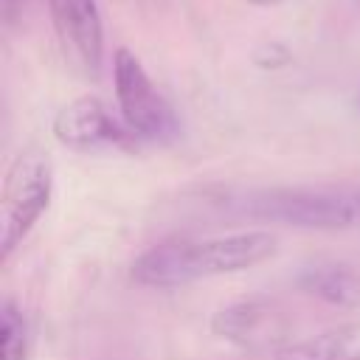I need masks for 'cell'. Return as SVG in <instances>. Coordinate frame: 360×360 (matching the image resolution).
I'll return each instance as SVG.
<instances>
[{
	"label": "cell",
	"mask_w": 360,
	"mask_h": 360,
	"mask_svg": "<svg viewBox=\"0 0 360 360\" xmlns=\"http://www.w3.org/2000/svg\"><path fill=\"white\" fill-rule=\"evenodd\" d=\"M357 8H360V0H357Z\"/></svg>",
	"instance_id": "obj_15"
},
{
	"label": "cell",
	"mask_w": 360,
	"mask_h": 360,
	"mask_svg": "<svg viewBox=\"0 0 360 360\" xmlns=\"http://www.w3.org/2000/svg\"><path fill=\"white\" fill-rule=\"evenodd\" d=\"M53 194V166L45 152L25 149L14 158L3 180L0 197V259L8 262L11 253L28 239L39 217L48 211Z\"/></svg>",
	"instance_id": "obj_3"
},
{
	"label": "cell",
	"mask_w": 360,
	"mask_h": 360,
	"mask_svg": "<svg viewBox=\"0 0 360 360\" xmlns=\"http://www.w3.org/2000/svg\"><path fill=\"white\" fill-rule=\"evenodd\" d=\"M231 205L253 219L295 228H349L360 222V188H256Z\"/></svg>",
	"instance_id": "obj_2"
},
{
	"label": "cell",
	"mask_w": 360,
	"mask_h": 360,
	"mask_svg": "<svg viewBox=\"0 0 360 360\" xmlns=\"http://www.w3.org/2000/svg\"><path fill=\"white\" fill-rule=\"evenodd\" d=\"M250 6H256V8H273V6H278V3H284V0H248Z\"/></svg>",
	"instance_id": "obj_12"
},
{
	"label": "cell",
	"mask_w": 360,
	"mask_h": 360,
	"mask_svg": "<svg viewBox=\"0 0 360 360\" xmlns=\"http://www.w3.org/2000/svg\"><path fill=\"white\" fill-rule=\"evenodd\" d=\"M278 239L270 231H242L211 239L160 242L132 262V278L143 287L174 290L194 281L250 270L276 253Z\"/></svg>",
	"instance_id": "obj_1"
},
{
	"label": "cell",
	"mask_w": 360,
	"mask_h": 360,
	"mask_svg": "<svg viewBox=\"0 0 360 360\" xmlns=\"http://www.w3.org/2000/svg\"><path fill=\"white\" fill-rule=\"evenodd\" d=\"M298 287L332 307H357L360 304V270L343 262H315L298 276Z\"/></svg>",
	"instance_id": "obj_8"
},
{
	"label": "cell",
	"mask_w": 360,
	"mask_h": 360,
	"mask_svg": "<svg viewBox=\"0 0 360 360\" xmlns=\"http://www.w3.org/2000/svg\"><path fill=\"white\" fill-rule=\"evenodd\" d=\"M360 354V326H335L329 332L290 340L273 360H352Z\"/></svg>",
	"instance_id": "obj_9"
},
{
	"label": "cell",
	"mask_w": 360,
	"mask_h": 360,
	"mask_svg": "<svg viewBox=\"0 0 360 360\" xmlns=\"http://www.w3.org/2000/svg\"><path fill=\"white\" fill-rule=\"evenodd\" d=\"M3 3H6V8H11V6H14V0H3Z\"/></svg>",
	"instance_id": "obj_13"
},
{
	"label": "cell",
	"mask_w": 360,
	"mask_h": 360,
	"mask_svg": "<svg viewBox=\"0 0 360 360\" xmlns=\"http://www.w3.org/2000/svg\"><path fill=\"white\" fill-rule=\"evenodd\" d=\"M290 59V51L278 42H270V45H262L256 53H253V62L262 65V68H278Z\"/></svg>",
	"instance_id": "obj_11"
},
{
	"label": "cell",
	"mask_w": 360,
	"mask_h": 360,
	"mask_svg": "<svg viewBox=\"0 0 360 360\" xmlns=\"http://www.w3.org/2000/svg\"><path fill=\"white\" fill-rule=\"evenodd\" d=\"M28 357V326L14 301L3 304L0 315V360H25Z\"/></svg>",
	"instance_id": "obj_10"
},
{
	"label": "cell",
	"mask_w": 360,
	"mask_h": 360,
	"mask_svg": "<svg viewBox=\"0 0 360 360\" xmlns=\"http://www.w3.org/2000/svg\"><path fill=\"white\" fill-rule=\"evenodd\" d=\"M214 335L245 346V349H270L278 352L290 343V323L284 312L270 301H239L219 309L211 321Z\"/></svg>",
	"instance_id": "obj_6"
},
{
	"label": "cell",
	"mask_w": 360,
	"mask_h": 360,
	"mask_svg": "<svg viewBox=\"0 0 360 360\" xmlns=\"http://www.w3.org/2000/svg\"><path fill=\"white\" fill-rule=\"evenodd\" d=\"M51 132L62 146L76 152H90L98 146H124L129 138H135L127 124H118L107 112V107L93 96H82L65 104L53 115Z\"/></svg>",
	"instance_id": "obj_7"
},
{
	"label": "cell",
	"mask_w": 360,
	"mask_h": 360,
	"mask_svg": "<svg viewBox=\"0 0 360 360\" xmlns=\"http://www.w3.org/2000/svg\"><path fill=\"white\" fill-rule=\"evenodd\" d=\"M352 360H360V354H357V357H352Z\"/></svg>",
	"instance_id": "obj_14"
},
{
	"label": "cell",
	"mask_w": 360,
	"mask_h": 360,
	"mask_svg": "<svg viewBox=\"0 0 360 360\" xmlns=\"http://www.w3.org/2000/svg\"><path fill=\"white\" fill-rule=\"evenodd\" d=\"M53 31L70 62L87 76H98L104 59V22L96 0H45Z\"/></svg>",
	"instance_id": "obj_5"
},
{
	"label": "cell",
	"mask_w": 360,
	"mask_h": 360,
	"mask_svg": "<svg viewBox=\"0 0 360 360\" xmlns=\"http://www.w3.org/2000/svg\"><path fill=\"white\" fill-rule=\"evenodd\" d=\"M112 84L121 124H127L135 138L166 141L177 135V115L172 104L163 98L146 68L129 48H118L112 56Z\"/></svg>",
	"instance_id": "obj_4"
}]
</instances>
